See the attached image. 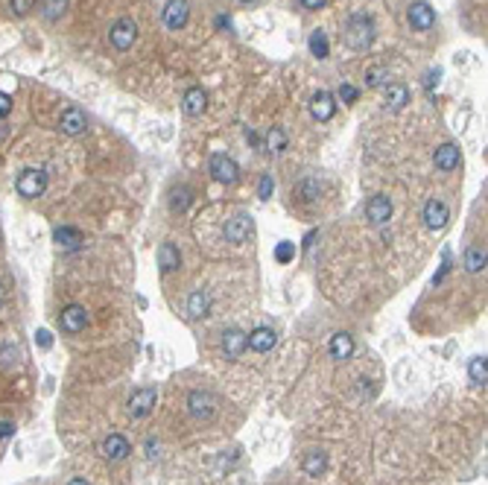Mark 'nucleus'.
<instances>
[{"label": "nucleus", "mask_w": 488, "mask_h": 485, "mask_svg": "<svg viewBox=\"0 0 488 485\" xmlns=\"http://www.w3.org/2000/svg\"><path fill=\"white\" fill-rule=\"evenodd\" d=\"M182 103H184V111H187L190 117H199V114H205V108H208V94H205L202 88H187Z\"/></svg>", "instance_id": "nucleus-20"}, {"label": "nucleus", "mask_w": 488, "mask_h": 485, "mask_svg": "<svg viewBox=\"0 0 488 485\" xmlns=\"http://www.w3.org/2000/svg\"><path fill=\"white\" fill-rule=\"evenodd\" d=\"M468 374H471V380H474L477 386H485V380H488V366H485V357H474V359H471Z\"/></svg>", "instance_id": "nucleus-32"}, {"label": "nucleus", "mask_w": 488, "mask_h": 485, "mask_svg": "<svg viewBox=\"0 0 488 485\" xmlns=\"http://www.w3.org/2000/svg\"><path fill=\"white\" fill-rule=\"evenodd\" d=\"M0 304H4V286H0Z\"/></svg>", "instance_id": "nucleus-48"}, {"label": "nucleus", "mask_w": 488, "mask_h": 485, "mask_svg": "<svg viewBox=\"0 0 488 485\" xmlns=\"http://www.w3.org/2000/svg\"><path fill=\"white\" fill-rule=\"evenodd\" d=\"M155 401H158V392L152 389V386H143V389L132 392V398H129V416L132 418H146L152 412Z\"/></svg>", "instance_id": "nucleus-9"}, {"label": "nucleus", "mask_w": 488, "mask_h": 485, "mask_svg": "<svg viewBox=\"0 0 488 485\" xmlns=\"http://www.w3.org/2000/svg\"><path fill=\"white\" fill-rule=\"evenodd\" d=\"M386 79H389L386 67H372L369 74H365V85H369V88H377V85H383Z\"/></svg>", "instance_id": "nucleus-36"}, {"label": "nucleus", "mask_w": 488, "mask_h": 485, "mask_svg": "<svg viewBox=\"0 0 488 485\" xmlns=\"http://www.w3.org/2000/svg\"><path fill=\"white\" fill-rule=\"evenodd\" d=\"M328 348H331V357L339 359V362H343V359H351V354H354V339H351L348 333H333Z\"/></svg>", "instance_id": "nucleus-22"}, {"label": "nucleus", "mask_w": 488, "mask_h": 485, "mask_svg": "<svg viewBox=\"0 0 488 485\" xmlns=\"http://www.w3.org/2000/svg\"><path fill=\"white\" fill-rule=\"evenodd\" d=\"M190 199H193V190H190L187 184H182V187H176V190H173V199H170V208H173V211H187Z\"/></svg>", "instance_id": "nucleus-31"}, {"label": "nucleus", "mask_w": 488, "mask_h": 485, "mask_svg": "<svg viewBox=\"0 0 488 485\" xmlns=\"http://www.w3.org/2000/svg\"><path fill=\"white\" fill-rule=\"evenodd\" d=\"M9 111H12V96L0 91V120H6V117H9Z\"/></svg>", "instance_id": "nucleus-40"}, {"label": "nucleus", "mask_w": 488, "mask_h": 485, "mask_svg": "<svg viewBox=\"0 0 488 485\" xmlns=\"http://www.w3.org/2000/svg\"><path fill=\"white\" fill-rule=\"evenodd\" d=\"M208 169H211V176L219 182V184H234L240 179V167L231 155L226 152H214L211 161H208Z\"/></svg>", "instance_id": "nucleus-4"}, {"label": "nucleus", "mask_w": 488, "mask_h": 485, "mask_svg": "<svg viewBox=\"0 0 488 485\" xmlns=\"http://www.w3.org/2000/svg\"><path fill=\"white\" fill-rule=\"evenodd\" d=\"M365 220H369L372 225H386L389 220H392V199L383 196V193L372 196L369 202H365Z\"/></svg>", "instance_id": "nucleus-8"}, {"label": "nucleus", "mask_w": 488, "mask_h": 485, "mask_svg": "<svg viewBox=\"0 0 488 485\" xmlns=\"http://www.w3.org/2000/svg\"><path fill=\"white\" fill-rule=\"evenodd\" d=\"M310 114L313 120H319V123H328V120L336 114V100L331 91H316L313 100H310Z\"/></svg>", "instance_id": "nucleus-13"}, {"label": "nucleus", "mask_w": 488, "mask_h": 485, "mask_svg": "<svg viewBox=\"0 0 488 485\" xmlns=\"http://www.w3.org/2000/svg\"><path fill=\"white\" fill-rule=\"evenodd\" d=\"M272 190H275L272 176L263 173V176H260V184H257V196H260V199H272Z\"/></svg>", "instance_id": "nucleus-37"}, {"label": "nucleus", "mask_w": 488, "mask_h": 485, "mask_svg": "<svg viewBox=\"0 0 488 485\" xmlns=\"http://www.w3.org/2000/svg\"><path fill=\"white\" fill-rule=\"evenodd\" d=\"M12 433H15V424L12 421H0V439H9Z\"/></svg>", "instance_id": "nucleus-43"}, {"label": "nucleus", "mask_w": 488, "mask_h": 485, "mask_svg": "<svg viewBox=\"0 0 488 485\" xmlns=\"http://www.w3.org/2000/svg\"><path fill=\"white\" fill-rule=\"evenodd\" d=\"M409 103V88L401 82H389L386 85V108L389 111H401Z\"/></svg>", "instance_id": "nucleus-21"}, {"label": "nucleus", "mask_w": 488, "mask_h": 485, "mask_svg": "<svg viewBox=\"0 0 488 485\" xmlns=\"http://www.w3.org/2000/svg\"><path fill=\"white\" fill-rule=\"evenodd\" d=\"M15 187L23 199H38L41 193L47 190V173L41 167H27L21 169V176L15 179Z\"/></svg>", "instance_id": "nucleus-2"}, {"label": "nucleus", "mask_w": 488, "mask_h": 485, "mask_svg": "<svg viewBox=\"0 0 488 485\" xmlns=\"http://www.w3.org/2000/svg\"><path fill=\"white\" fill-rule=\"evenodd\" d=\"M59 129H62L65 135H70V138L85 135V129H88V117H85V111H82V108H77V106H67V108L62 111V117H59Z\"/></svg>", "instance_id": "nucleus-7"}, {"label": "nucleus", "mask_w": 488, "mask_h": 485, "mask_svg": "<svg viewBox=\"0 0 488 485\" xmlns=\"http://www.w3.org/2000/svg\"><path fill=\"white\" fill-rule=\"evenodd\" d=\"M187 406H190V416L196 421H208L214 412H216V398L211 392H190L187 395Z\"/></svg>", "instance_id": "nucleus-11"}, {"label": "nucleus", "mask_w": 488, "mask_h": 485, "mask_svg": "<svg viewBox=\"0 0 488 485\" xmlns=\"http://www.w3.org/2000/svg\"><path fill=\"white\" fill-rule=\"evenodd\" d=\"M325 468H328V456H325L322 450H310V453L304 456V474H307V476H322Z\"/></svg>", "instance_id": "nucleus-25"}, {"label": "nucleus", "mask_w": 488, "mask_h": 485, "mask_svg": "<svg viewBox=\"0 0 488 485\" xmlns=\"http://www.w3.org/2000/svg\"><path fill=\"white\" fill-rule=\"evenodd\" d=\"M187 18H190V4H187V0H170V4L164 6V23H167V30L179 33L182 27H187Z\"/></svg>", "instance_id": "nucleus-12"}, {"label": "nucleus", "mask_w": 488, "mask_h": 485, "mask_svg": "<svg viewBox=\"0 0 488 485\" xmlns=\"http://www.w3.org/2000/svg\"><path fill=\"white\" fill-rule=\"evenodd\" d=\"M246 348H249V336L243 333V330L228 328V330L223 333V351H226V357H228V359H240Z\"/></svg>", "instance_id": "nucleus-16"}, {"label": "nucleus", "mask_w": 488, "mask_h": 485, "mask_svg": "<svg viewBox=\"0 0 488 485\" xmlns=\"http://www.w3.org/2000/svg\"><path fill=\"white\" fill-rule=\"evenodd\" d=\"M252 234H255V223H252L249 213H237L226 223V240L228 242H237L240 246V242H246Z\"/></svg>", "instance_id": "nucleus-10"}, {"label": "nucleus", "mask_w": 488, "mask_h": 485, "mask_svg": "<svg viewBox=\"0 0 488 485\" xmlns=\"http://www.w3.org/2000/svg\"><path fill=\"white\" fill-rule=\"evenodd\" d=\"M53 240L59 242L62 249H77L79 242H82V234H79L77 228H67V225H65V228H56V231H53Z\"/></svg>", "instance_id": "nucleus-26"}, {"label": "nucleus", "mask_w": 488, "mask_h": 485, "mask_svg": "<svg viewBox=\"0 0 488 485\" xmlns=\"http://www.w3.org/2000/svg\"><path fill=\"white\" fill-rule=\"evenodd\" d=\"M375 21L372 15H365V12H354L348 21H345V44L351 47V50L357 53H365L372 47L375 41Z\"/></svg>", "instance_id": "nucleus-1"}, {"label": "nucleus", "mask_w": 488, "mask_h": 485, "mask_svg": "<svg viewBox=\"0 0 488 485\" xmlns=\"http://www.w3.org/2000/svg\"><path fill=\"white\" fill-rule=\"evenodd\" d=\"M448 216H450V211H448V205H445L442 199H430V202L424 205V223H427V228H433V231L445 228V225H448Z\"/></svg>", "instance_id": "nucleus-17"}, {"label": "nucleus", "mask_w": 488, "mask_h": 485, "mask_svg": "<svg viewBox=\"0 0 488 485\" xmlns=\"http://www.w3.org/2000/svg\"><path fill=\"white\" fill-rule=\"evenodd\" d=\"M9 9H12V15L23 18V15H30L35 9V0H9Z\"/></svg>", "instance_id": "nucleus-35"}, {"label": "nucleus", "mask_w": 488, "mask_h": 485, "mask_svg": "<svg viewBox=\"0 0 488 485\" xmlns=\"http://www.w3.org/2000/svg\"><path fill=\"white\" fill-rule=\"evenodd\" d=\"M35 345H38V348H44V351H50V348H53V333H50V330H44V328H41V330H35Z\"/></svg>", "instance_id": "nucleus-38"}, {"label": "nucleus", "mask_w": 488, "mask_h": 485, "mask_svg": "<svg viewBox=\"0 0 488 485\" xmlns=\"http://www.w3.org/2000/svg\"><path fill=\"white\" fill-rule=\"evenodd\" d=\"M275 260H278V263H289V260H296V242L281 240L278 246H275Z\"/></svg>", "instance_id": "nucleus-33"}, {"label": "nucleus", "mask_w": 488, "mask_h": 485, "mask_svg": "<svg viewBox=\"0 0 488 485\" xmlns=\"http://www.w3.org/2000/svg\"><path fill=\"white\" fill-rule=\"evenodd\" d=\"M299 4H301L304 9H310V12H316V9H322V6L328 4V0H299Z\"/></svg>", "instance_id": "nucleus-42"}, {"label": "nucleus", "mask_w": 488, "mask_h": 485, "mask_svg": "<svg viewBox=\"0 0 488 485\" xmlns=\"http://www.w3.org/2000/svg\"><path fill=\"white\" fill-rule=\"evenodd\" d=\"M240 4H246V6H252V4H257V0H240Z\"/></svg>", "instance_id": "nucleus-47"}, {"label": "nucleus", "mask_w": 488, "mask_h": 485, "mask_svg": "<svg viewBox=\"0 0 488 485\" xmlns=\"http://www.w3.org/2000/svg\"><path fill=\"white\" fill-rule=\"evenodd\" d=\"M246 140H249V143H255V147L260 143V140H257V135H255V129H246Z\"/></svg>", "instance_id": "nucleus-44"}, {"label": "nucleus", "mask_w": 488, "mask_h": 485, "mask_svg": "<svg viewBox=\"0 0 488 485\" xmlns=\"http://www.w3.org/2000/svg\"><path fill=\"white\" fill-rule=\"evenodd\" d=\"M249 336V348L252 351H257V354H266V351H272L275 348V342H278V336H275V330L272 328H255L252 333H246Z\"/></svg>", "instance_id": "nucleus-18"}, {"label": "nucleus", "mask_w": 488, "mask_h": 485, "mask_svg": "<svg viewBox=\"0 0 488 485\" xmlns=\"http://www.w3.org/2000/svg\"><path fill=\"white\" fill-rule=\"evenodd\" d=\"M109 41H111L114 50H120V53L132 50L135 41H138V23L132 18H117L111 23V30H109Z\"/></svg>", "instance_id": "nucleus-3"}, {"label": "nucleus", "mask_w": 488, "mask_h": 485, "mask_svg": "<svg viewBox=\"0 0 488 485\" xmlns=\"http://www.w3.org/2000/svg\"><path fill=\"white\" fill-rule=\"evenodd\" d=\"M85 328H88V310H85V307H79V304L62 307V313H59V330H62V333L77 336V333H82Z\"/></svg>", "instance_id": "nucleus-5"}, {"label": "nucleus", "mask_w": 488, "mask_h": 485, "mask_svg": "<svg viewBox=\"0 0 488 485\" xmlns=\"http://www.w3.org/2000/svg\"><path fill=\"white\" fill-rule=\"evenodd\" d=\"M266 150L275 152V155H281L287 150V132L281 126H272L270 132H266Z\"/></svg>", "instance_id": "nucleus-28"}, {"label": "nucleus", "mask_w": 488, "mask_h": 485, "mask_svg": "<svg viewBox=\"0 0 488 485\" xmlns=\"http://www.w3.org/2000/svg\"><path fill=\"white\" fill-rule=\"evenodd\" d=\"M100 453L109 459V462H120V459H126L132 453V445L126 435H120V433H111L109 439L100 445Z\"/></svg>", "instance_id": "nucleus-14"}, {"label": "nucleus", "mask_w": 488, "mask_h": 485, "mask_svg": "<svg viewBox=\"0 0 488 485\" xmlns=\"http://www.w3.org/2000/svg\"><path fill=\"white\" fill-rule=\"evenodd\" d=\"M6 135H9V126H6V123H4V120H0V140H4V138H6Z\"/></svg>", "instance_id": "nucleus-45"}, {"label": "nucleus", "mask_w": 488, "mask_h": 485, "mask_svg": "<svg viewBox=\"0 0 488 485\" xmlns=\"http://www.w3.org/2000/svg\"><path fill=\"white\" fill-rule=\"evenodd\" d=\"M465 269L474 272V275L485 269V246H471L465 252Z\"/></svg>", "instance_id": "nucleus-27"}, {"label": "nucleus", "mask_w": 488, "mask_h": 485, "mask_svg": "<svg viewBox=\"0 0 488 485\" xmlns=\"http://www.w3.org/2000/svg\"><path fill=\"white\" fill-rule=\"evenodd\" d=\"M65 12H67V0H44L41 4V15L47 21H59Z\"/></svg>", "instance_id": "nucleus-29"}, {"label": "nucleus", "mask_w": 488, "mask_h": 485, "mask_svg": "<svg viewBox=\"0 0 488 485\" xmlns=\"http://www.w3.org/2000/svg\"><path fill=\"white\" fill-rule=\"evenodd\" d=\"M339 96H343V103H348V106H351V103H357V96H360V91H357L354 85H348V82H345L343 88H339Z\"/></svg>", "instance_id": "nucleus-39"}, {"label": "nucleus", "mask_w": 488, "mask_h": 485, "mask_svg": "<svg viewBox=\"0 0 488 485\" xmlns=\"http://www.w3.org/2000/svg\"><path fill=\"white\" fill-rule=\"evenodd\" d=\"M21 359V348L18 345H4L0 348V366H15Z\"/></svg>", "instance_id": "nucleus-34"}, {"label": "nucleus", "mask_w": 488, "mask_h": 485, "mask_svg": "<svg viewBox=\"0 0 488 485\" xmlns=\"http://www.w3.org/2000/svg\"><path fill=\"white\" fill-rule=\"evenodd\" d=\"M307 47H310V53H313L316 59H328V56H331V41H328L325 30H313Z\"/></svg>", "instance_id": "nucleus-24"}, {"label": "nucleus", "mask_w": 488, "mask_h": 485, "mask_svg": "<svg viewBox=\"0 0 488 485\" xmlns=\"http://www.w3.org/2000/svg\"><path fill=\"white\" fill-rule=\"evenodd\" d=\"M208 310H211V296L205 289H193L187 299V313L193 319H202V316H208Z\"/></svg>", "instance_id": "nucleus-23"}, {"label": "nucleus", "mask_w": 488, "mask_h": 485, "mask_svg": "<svg viewBox=\"0 0 488 485\" xmlns=\"http://www.w3.org/2000/svg\"><path fill=\"white\" fill-rule=\"evenodd\" d=\"M433 164L436 169H442V173H453V169L462 164V152L456 143H442L436 152H433Z\"/></svg>", "instance_id": "nucleus-15"}, {"label": "nucleus", "mask_w": 488, "mask_h": 485, "mask_svg": "<svg viewBox=\"0 0 488 485\" xmlns=\"http://www.w3.org/2000/svg\"><path fill=\"white\" fill-rule=\"evenodd\" d=\"M158 266H161V272H176L179 266H182V255H179V246L176 242H161L158 246Z\"/></svg>", "instance_id": "nucleus-19"}, {"label": "nucleus", "mask_w": 488, "mask_h": 485, "mask_svg": "<svg viewBox=\"0 0 488 485\" xmlns=\"http://www.w3.org/2000/svg\"><path fill=\"white\" fill-rule=\"evenodd\" d=\"M296 193L301 196V202H316V199H319V193H322V187H319V182H316V179H304L296 187Z\"/></svg>", "instance_id": "nucleus-30"}, {"label": "nucleus", "mask_w": 488, "mask_h": 485, "mask_svg": "<svg viewBox=\"0 0 488 485\" xmlns=\"http://www.w3.org/2000/svg\"><path fill=\"white\" fill-rule=\"evenodd\" d=\"M67 485H91V482H85V479H79V476H77V479H70Z\"/></svg>", "instance_id": "nucleus-46"}, {"label": "nucleus", "mask_w": 488, "mask_h": 485, "mask_svg": "<svg viewBox=\"0 0 488 485\" xmlns=\"http://www.w3.org/2000/svg\"><path fill=\"white\" fill-rule=\"evenodd\" d=\"M406 21L416 33H430L436 27V9L430 4H424V0H418V4H412L406 9Z\"/></svg>", "instance_id": "nucleus-6"}, {"label": "nucleus", "mask_w": 488, "mask_h": 485, "mask_svg": "<svg viewBox=\"0 0 488 485\" xmlns=\"http://www.w3.org/2000/svg\"><path fill=\"white\" fill-rule=\"evenodd\" d=\"M438 77H442V70H438V67H436V70H427V77H424V88H427V91H433V88L438 85Z\"/></svg>", "instance_id": "nucleus-41"}]
</instances>
